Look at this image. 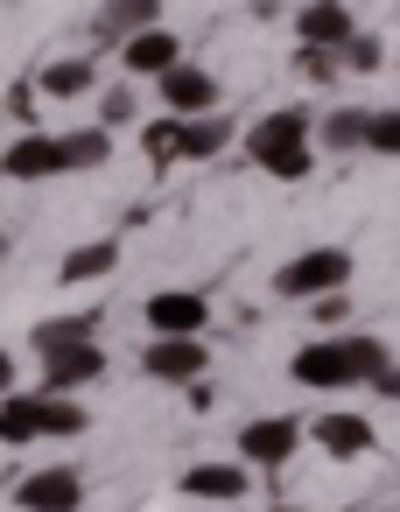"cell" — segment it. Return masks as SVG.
Instances as JSON below:
<instances>
[{
	"instance_id": "27",
	"label": "cell",
	"mask_w": 400,
	"mask_h": 512,
	"mask_svg": "<svg viewBox=\"0 0 400 512\" xmlns=\"http://www.w3.org/2000/svg\"><path fill=\"white\" fill-rule=\"evenodd\" d=\"M344 64H351V71H379V64H386L379 36H351V43H344Z\"/></svg>"
},
{
	"instance_id": "21",
	"label": "cell",
	"mask_w": 400,
	"mask_h": 512,
	"mask_svg": "<svg viewBox=\"0 0 400 512\" xmlns=\"http://www.w3.org/2000/svg\"><path fill=\"white\" fill-rule=\"evenodd\" d=\"M365 127H372L365 106H337V113L316 120V141H323L330 155H358V148H365Z\"/></svg>"
},
{
	"instance_id": "18",
	"label": "cell",
	"mask_w": 400,
	"mask_h": 512,
	"mask_svg": "<svg viewBox=\"0 0 400 512\" xmlns=\"http://www.w3.org/2000/svg\"><path fill=\"white\" fill-rule=\"evenodd\" d=\"M113 267H120V246H113V239H85V246H71V253H64L57 288H92V281H106Z\"/></svg>"
},
{
	"instance_id": "29",
	"label": "cell",
	"mask_w": 400,
	"mask_h": 512,
	"mask_svg": "<svg viewBox=\"0 0 400 512\" xmlns=\"http://www.w3.org/2000/svg\"><path fill=\"white\" fill-rule=\"evenodd\" d=\"M0 393H15V358L0 351Z\"/></svg>"
},
{
	"instance_id": "19",
	"label": "cell",
	"mask_w": 400,
	"mask_h": 512,
	"mask_svg": "<svg viewBox=\"0 0 400 512\" xmlns=\"http://www.w3.org/2000/svg\"><path fill=\"white\" fill-rule=\"evenodd\" d=\"M92 85H99L92 57H57V64H43V71H36V92H43V99H85Z\"/></svg>"
},
{
	"instance_id": "15",
	"label": "cell",
	"mask_w": 400,
	"mask_h": 512,
	"mask_svg": "<svg viewBox=\"0 0 400 512\" xmlns=\"http://www.w3.org/2000/svg\"><path fill=\"white\" fill-rule=\"evenodd\" d=\"M155 22H162V0H106L99 22H92V36H99L106 50H120L127 36H141V29H155Z\"/></svg>"
},
{
	"instance_id": "2",
	"label": "cell",
	"mask_w": 400,
	"mask_h": 512,
	"mask_svg": "<svg viewBox=\"0 0 400 512\" xmlns=\"http://www.w3.org/2000/svg\"><path fill=\"white\" fill-rule=\"evenodd\" d=\"M246 162L260 176H274V183H302L316 169V120L302 106H281V113L253 120L246 127Z\"/></svg>"
},
{
	"instance_id": "28",
	"label": "cell",
	"mask_w": 400,
	"mask_h": 512,
	"mask_svg": "<svg viewBox=\"0 0 400 512\" xmlns=\"http://www.w3.org/2000/svg\"><path fill=\"white\" fill-rule=\"evenodd\" d=\"M309 309H316V323H323V330H344V316H351V302H344V288H337V295H316Z\"/></svg>"
},
{
	"instance_id": "8",
	"label": "cell",
	"mask_w": 400,
	"mask_h": 512,
	"mask_svg": "<svg viewBox=\"0 0 400 512\" xmlns=\"http://www.w3.org/2000/svg\"><path fill=\"white\" fill-rule=\"evenodd\" d=\"M15 505L22 512H78L85 505V477L71 463H50V470H29L15 484Z\"/></svg>"
},
{
	"instance_id": "30",
	"label": "cell",
	"mask_w": 400,
	"mask_h": 512,
	"mask_svg": "<svg viewBox=\"0 0 400 512\" xmlns=\"http://www.w3.org/2000/svg\"><path fill=\"white\" fill-rule=\"evenodd\" d=\"M267 512H309V505H267Z\"/></svg>"
},
{
	"instance_id": "16",
	"label": "cell",
	"mask_w": 400,
	"mask_h": 512,
	"mask_svg": "<svg viewBox=\"0 0 400 512\" xmlns=\"http://www.w3.org/2000/svg\"><path fill=\"white\" fill-rule=\"evenodd\" d=\"M43 442V393H0V449H29Z\"/></svg>"
},
{
	"instance_id": "17",
	"label": "cell",
	"mask_w": 400,
	"mask_h": 512,
	"mask_svg": "<svg viewBox=\"0 0 400 512\" xmlns=\"http://www.w3.org/2000/svg\"><path fill=\"white\" fill-rule=\"evenodd\" d=\"M316 449L330 463H351V456L372 449V421L365 414H316Z\"/></svg>"
},
{
	"instance_id": "1",
	"label": "cell",
	"mask_w": 400,
	"mask_h": 512,
	"mask_svg": "<svg viewBox=\"0 0 400 512\" xmlns=\"http://www.w3.org/2000/svg\"><path fill=\"white\" fill-rule=\"evenodd\" d=\"M386 365H393V351H386L379 337H358V330H323V337H309V344L288 358L295 386H309V393H351V386H372Z\"/></svg>"
},
{
	"instance_id": "7",
	"label": "cell",
	"mask_w": 400,
	"mask_h": 512,
	"mask_svg": "<svg viewBox=\"0 0 400 512\" xmlns=\"http://www.w3.org/2000/svg\"><path fill=\"white\" fill-rule=\"evenodd\" d=\"M99 372H106L99 337H71V344L43 351V393H78V386H92Z\"/></svg>"
},
{
	"instance_id": "11",
	"label": "cell",
	"mask_w": 400,
	"mask_h": 512,
	"mask_svg": "<svg viewBox=\"0 0 400 512\" xmlns=\"http://www.w3.org/2000/svg\"><path fill=\"white\" fill-rule=\"evenodd\" d=\"M176 64H183V43H176V29H162V22L120 43V71H127V78H162V71H176Z\"/></svg>"
},
{
	"instance_id": "32",
	"label": "cell",
	"mask_w": 400,
	"mask_h": 512,
	"mask_svg": "<svg viewBox=\"0 0 400 512\" xmlns=\"http://www.w3.org/2000/svg\"><path fill=\"white\" fill-rule=\"evenodd\" d=\"M344 512H372V505H344Z\"/></svg>"
},
{
	"instance_id": "9",
	"label": "cell",
	"mask_w": 400,
	"mask_h": 512,
	"mask_svg": "<svg viewBox=\"0 0 400 512\" xmlns=\"http://www.w3.org/2000/svg\"><path fill=\"white\" fill-rule=\"evenodd\" d=\"M204 323H211V302L197 288H155L148 295V330L155 337H204Z\"/></svg>"
},
{
	"instance_id": "10",
	"label": "cell",
	"mask_w": 400,
	"mask_h": 512,
	"mask_svg": "<svg viewBox=\"0 0 400 512\" xmlns=\"http://www.w3.org/2000/svg\"><path fill=\"white\" fill-rule=\"evenodd\" d=\"M0 176H8V183H50V176H64V134H22V141H8Z\"/></svg>"
},
{
	"instance_id": "3",
	"label": "cell",
	"mask_w": 400,
	"mask_h": 512,
	"mask_svg": "<svg viewBox=\"0 0 400 512\" xmlns=\"http://www.w3.org/2000/svg\"><path fill=\"white\" fill-rule=\"evenodd\" d=\"M141 148H148V162H211V155H225L232 148V120L225 113H162L148 134H141Z\"/></svg>"
},
{
	"instance_id": "14",
	"label": "cell",
	"mask_w": 400,
	"mask_h": 512,
	"mask_svg": "<svg viewBox=\"0 0 400 512\" xmlns=\"http://www.w3.org/2000/svg\"><path fill=\"white\" fill-rule=\"evenodd\" d=\"M176 484H183V498H197V505H239L246 484H253V470H232V463H190Z\"/></svg>"
},
{
	"instance_id": "25",
	"label": "cell",
	"mask_w": 400,
	"mask_h": 512,
	"mask_svg": "<svg viewBox=\"0 0 400 512\" xmlns=\"http://www.w3.org/2000/svg\"><path fill=\"white\" fill-rule=\"evenodd\" d=\"M344 71V50H316V43H302V78L309 85H330Z\"/></svg>"
},
{
	"instance_id": "22",
	"label": "cell",
	"mask_w": 400,
	"mask_h": 512,
	"mask_svg": "<svg viewBox=\"0 0 400 512\" xmlns=\"http://www.w3.org/2000/svg\"><path fill=\"white\" fill-rule=\"evenodd\" d=\"M85 428H92V414L78 407V393H43V442H71Z\"/></svg>"
},
{
	"instance_id": "20",
	"label": "cell",
	"mask_w": 400,
	"mask_h": 512,
	"mask_svg": "<svg viewBox=\"0 0 400 512\" xmlns=\"http://www.w3.org/2000/svg\"><path fill=\"white\" fill-rule=\"evenodd\" d=\"M113 162V127H71L64 134V176H92Z\"/></svg>"
},
{
	"instance_id": "26",
	"label": "cell",
	"mask_w": 400,
	"mask_h": 512,
	"mask_svg": "<svg viewBox=\"0 0 400 512\" xmlns=\"http://www.w3.org/2000/svg\"><path fill=\"white\" fill-rule=\"evenodd\" d=\"M99 120H106V127H127V120H134V92H127V85H106V92H99Z\"/></svg>"
},
{
	"instance_id": "4",
	"label": "cell",
	"mask_w": 400,
	"mask_h": 512,
	"mask_svg": "<svg viewBox=\"0 0 400 512\" xmlns=\"http://www.w3.org/2000/svg\"><path fill=\"white\" fill-rule=\"evenodd\" d=\"M337 288H351V253L344 246H302L274 274V295L281 302H316V295H337Z\"/></svg>"
},
{
	"instance_id": "31",
	"label": "cell",
	"mask_w": 400,
	"mask_h": 512,
	"mask_svg": "<svg viewBox=\"0 0 400 512\" xmlns=\"http://www.w3.org/2000/svg\"><path fill=\"white\" fill-rule=\"evenodd\" d=\"M0 267H8V239H0Z\"/></svg>"
},
{
	"instance_id": "5",
	"label": "cell",
	"mask_w": 400,
	"mask_h": 512,
	"mask_svg": "<svg viewBox=\"0 0 400 512\" xmlns=\"http://www.w3.org/2000/svg\"><path fill=\"white\" fill-rule=\"evenodd\" d=\"M302 449V421L295 414H253L239 428V463L246 470H288Z\"/></svg>"
},
{
	"instance_id": "13",
	"label": "cell",
	"mask_w": 400,
	"mask_h": 512,
	"mask_svg": "<svg viewBox=\"0 0 400 512\" xmlns=\"http://www.w3.org/2000/svg\"><path fill=\"white\" fill-rule=\"evenodd\" d=\"M155 92H162V106H169V113H218V78H211V71H197V64L162 71V78H155Z\"/></svg>"
},
{
	"instance_id": "24",
	"label": "cell",
	"mask_w": 400,
	"mask_h": 512,
	"mask_svg": "<svg viewBox=\"0 0 400 512\" xmlns=\"http://www.w3.org/2000/svg\"><path fill=\"white\" fill-rule=\"evenodd\" d=\"M71 337H92V316H50V323L29 330L36 351H57V344H71Z\"/></svg>"
},
{
	"instance_id": "12",
	"label": "cell",
	"mask_w": 400,
	"mask_h": 512,
	"mask_svg": "<svg viewBox=\"0 0 400 512\" xmlns=\"http://www.w3.org/2000/svg\"><path fill=\"white\" fill-rule=\"evenodd\" d=\"M358 36L351 8L344 0H302V15H295V43H316V50H344Z\"/></svg>"
},
{
	"instance_id": "23",
	"label": "cell",
	"mask_w": 400,
	"mask_h": 512,
	"mask_svg": "<svg viewBox=\"0 0 400 512\" xmlns=\"http://www.w3.org/2000/svg\"><path fill=\"white\" fill-rule=\"evenodd\" d=\"M365 155L400 162V106H379V113H372V127H365Z\"/></svg>"
},
{
	"instance_id": "6",
	"label": "cell",
	"mask_w": 400,
	"mask_h": 512,
	"mask_svg": "<svg viewBox=\"0 0 400 512\" xmlns=\"http://www.w3.org/2000/svg\"><path fill=\"white\" fill-rule=\"evenodd\" d=\"M141 372L162 379V386H197L211 372V351H204V337H155L141 351Z\"/></svg>"
}]
</instances>
